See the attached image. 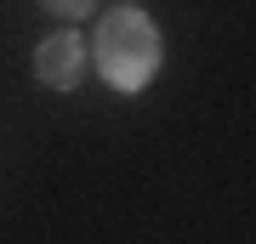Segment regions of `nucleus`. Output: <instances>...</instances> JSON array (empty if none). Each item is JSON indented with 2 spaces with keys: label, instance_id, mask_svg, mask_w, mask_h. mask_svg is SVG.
<instances>
[{
  "label": "nucleus",
  "instance_id": "obj_3",
  "mask_svg": "<svg viewBox=\"0 0 256 244\" xmlns=\"http://www.w3.org/2000/svg\"><path fill=\"white\" fill-rule=\"evenodd\" d=\"M40 6H46L52 17H63V23H80V17L97 11V0H40Z\"/></svg>",
  "mask_w": 256,
  "mask_h": 244
},
{
  "label": "nucleus",
  "instance_id": "obj_1",
  "mask_svg": "<svg viewBox=\"0 0 256 244\" xmlns=\"http://www.w3.org/2000/svg\"><path fill=\"white\" fill-rule=\"evenodd\" d=\"M86 57H92V68H97L114 91L137 97V91L154 85V74H160V63H165L160 23L148 17L137 0L108 6V11L97 17V34H92V45H86Z\"/></svg>",
  "mask_w": 256,
  "mask_h": 244
},
{
  "label": "nucleus",
  "instance_id": "obj_2",
  "mask_svg": "<svg viewBox=\"0 0 256 244\" xmlns=\"http://www.w3.org/2000/svg\"><path fill=\"white\" fill-rule=\"evenodd\" d=\"M86 68H92V57H86V40H80L74 23L52 28V34L34 45V80L46 91H74L86 80Z\"/></svg>",
  "mask_w": 256,
  "mask_h": 244
}]
</instances>
